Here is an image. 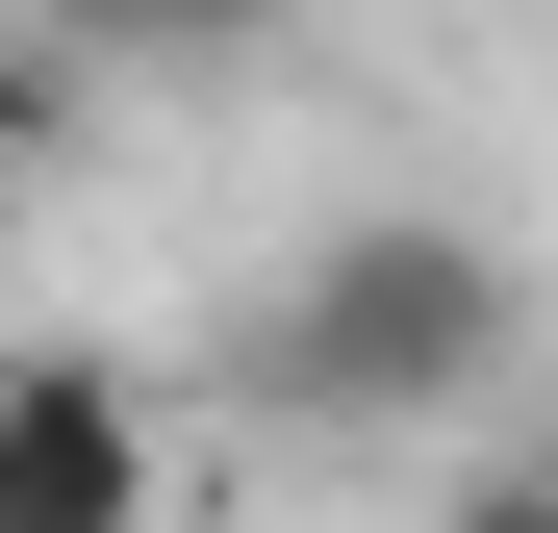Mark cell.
Wrapping results in <instances>:
<instances>
[{"label": "cell", "instance_id": "1", "mask_svg": "<svg viewBox=\"0 0 558 533\" xmlns=\"http://www.w3.org/2000/svg\"><path fill=\"white\" fill-rule=\"evenodd\" d=\"M533 355V280L483 229H432V204H355V229H305L254 280V407L279 432H457Z\"/></svg>", "mask_w": 558, "mask_h": 533}, {"label": "cell", "instance_id": "6", "mask_svg": "<svg viewBox=\"0 0 558 533\" xmlns=\"http://www.w3.org/2000/svg\"><path fill=\"white\" fill-rule=\"evenodd\" d=\"M508 458H533V483H558V381H533V432H508Z\"/></svg>", "mask_w": 558, "mask_h": 533}, {"label": "cell", "instance_id": "2", "mask_svg": "<svg viewBox=\"0 0 558 533\" xmlns=\"http://www.w3.org/2000/svg\"><path fill=\"white\" fill-rule=\"evenodd\" d=\"M0 533H153V407L102 355H0Z\"/></svg>", "mask_w": 558, "mask_h": 533}, {"label": "cell", "instance_id": "4", "mask_svg": "<svg viewBox=\"0 0 558 533\" xmlns=\"http://www.w3.org/2000/svg\"><path fill=\"white\" fill-rule=\"evenodd\" d=\"M51 128H76V51H51V26H26V0H0V178H26V153H51Z\"/></svg>", "mask_w": 558, "mask_h": 533}, {"label": "cell", "instance_id": "5", "mask_svg": "<svg viewBox=\"0 0 558 533\" xmlns=\"http://www.w3.org/2000/svg\"><path fill=\"white\" fill-rule=\"evenodd\" d=\"M432 533H558V483H533V458H483V483H457Z\"/></svg>", "mask_w": 558, "mask_h": 533}, {"label": "cell", "instance_id": "3", "mask_svg": "<svg viewBox=\"0 0 558 533\" xmlns=\"http://www.w3.org/2000/svg\"><path fill=\"white\" fill-rule=\"evenodd\" d=\"M26 26H51L76 76H254L279 0H26Z\"/></svg>", "mask_w": 558, "mask_h": 533}]
</instances>
